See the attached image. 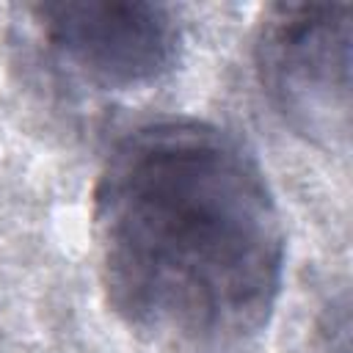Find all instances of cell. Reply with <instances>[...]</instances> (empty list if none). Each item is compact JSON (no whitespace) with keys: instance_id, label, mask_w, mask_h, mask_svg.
<instances>
[{"instance_id":"6da1fadb","label":"cell","mask_w":353,"mask_h":353,"mask_svg":"<svg viewBox=\"0 0 353 353\" xmlns=\"http://www.w3.org/2000/svg\"><path fill=\"white\" fill-rule=\"evenodd\" d=\"M108 306L190 347L259 334L284 279V226L256 157L229 130L160 119L121 135L94 185Z\"/></svg>"},{"instance_id":"3957f363","label":"cell","mask_w":353,"mask_h":353,"mask_svg":"<svg viewBox=\"0 0 353 353\" xmlns=\"http://www.w3.org/2000/svg\"><path fill=\"white\" fill-rule=\"evenodd\" d=\"M30 14L58 61L105 91L152 85L179 58V19L160 3H39Z\"/></svg>"},{"instance_id":"7a4b0ae2","label":"cell","mask_w":353,"mask_h":353,"mask_svg":"<svg viewBox=\"0 0 353 353\" xmlns=\"http://www.w3.org/2000/svg\"><path fill=\"white\" fill-rule=\"evenodd\" d=\"M350 3H281L262 17L254 61L259 85L306 141L334 149L350 132Z\"/></svg>"}]
</instances>
